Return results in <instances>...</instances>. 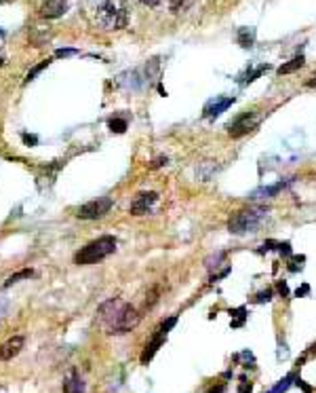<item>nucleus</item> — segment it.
I'll list each match as a JSON object with an SVG mask.
<instances>
[{
	"mask_svg": "<svg viewBox=\"0 0 316 393\" xmlns=\"http://www.w3.org/2000/svg\"><path fill=\"white\" fill-rule=\"evenodd\" d=\"M139 311L118 298H112L106 304L99 306V321L108 334H127L139 324Z\"/></svg>",
	"mask_w": 316,
	"mask_h": 393,
	"instance_id": "nucleus-1",
	"label": "nucleus"
},
{
	"mask_svg": "<svg viewBox=\"0 0 316 393\" xmlns=\"http://www.w3.org/2000/svg\"><path fill=\"white\" fill-rule=\"evenodd\" d=\"M97 23L104 30H120L129 23V3L127 0H106L97 9Z\"/></svg>",
	"mask_w": 316,
	"mask_h": 393,
	"instance_id": "nucleus-2",
	"label": "nucleus"
},
{
	"mask_svg": "<svg viewBox=\"0 0 316 393\" xmlns=\"http://www.w3.org/2000/svg\"><path fill=\"white\" fill-rule=\"evenodd\" d=\"M114 249H116V239H114V237H110V235L99 237V239L87 243L76 251L74 262L76 264H95L99 260L108 258L110 254H114Z\"/></svg>",
	"mask_w": 316,
	"mask_h": 393,
	"instance_id": "nucleus-3",
	"label": "nucleus"
},
{
	"mask_svg": "<svg viewBox=\"0 0 316 393\" xmlns=\"http://www.w3.org/2000/svg\"><path fill=\"white\" fill-rule=\"evenodd\" d=\"M266 216V209H242V212H236L232 218L228 220V229L230 233L234 235H245V233H251L257 229V224H260Z\"/></svg>",
	"mask_w": 316,
	"mask_h": 393,
	"instance_id": "nucleus-4",
	"label": "nucleus"
},
{
	"mask_svg": "<svg viewBox=\"0 0 316 393\" xmlns=\"http://www.w3.org/2000/svg\"><path fill=\"white\" fill-rule=\"evenodd\" d=\"M112 205H114V201L110 199V196H102V199L89 201V203H84L82 207H78L76 216L82 218V220H95V218L106 216L110 209H112Z\"/></svg>",
	"mask_w": 316,
	"mask_h": 393,
	"instance_id": "nucleus-5",
	"label": "nucleus"
},
{
	"mask_svg": "<svg viewBox=\"0 0 316 393\" xmlns=\"http://www.w3.org/2000/svg\"><path fill=\"white\" fill-rule=\"evenodd\" d=\"M257 125H260V117L255 112H245V115H240L236 121L228 125V133L230 137H242V135L251 133Z\"/></svg>",
	"mask_w": 316,
	"mask_h": 393,
	"instance_id": "nucleus-6",
	"label": "nucleus"
},
{
	"mask_svg": "<svg viewBox=\"0 0 316 393\" xmlns=\"http://www.w3.org/2000/svg\"><path fill=\"white\" fill-rule=\"evenodd\" d=\"M156 201H158V194H156V192H139L135 199H133L131 207H129V212H131L133 216H143V214L150 212L152 205H154Z\"/></svg>",
	"mask_w": 316,
	"mask_h": 393,
	"instance_id": "nucleus-7",
	"label": "nucleus"
},
{
	"mask_svg": "<svg viewBox=\"0 0 316 393\" xmlns=\"http://www.w3.org/2000/svg\"><path fill=\"white\" fill-rule=\"evenodd\" d=\"M68 11V0H45L40 5V17L45 19H57Z\"/></svg>",
	"mask_w": 316,
	"mask_h": 393,
	"instance_id": "nucleus-8",
	"label": "nucleus"
},
{
	"mask_svg": "<svg viewBox=\"0 0 316 393\" xmlns=\"http://www.w3.org/2000/svg\"><path fill=\"white\" fill-rule=\"evenodd\" d=\"M23 345H25L23 336H13V339H9L7 343H3L0 345V361H9L15 355H19Z\"/></svg>",
	"mask_w": 316,
	"mask_h": 393,
	"instance_id": "nucleus-9",
	"label": "nucleus"
},
{
	"mask_svg": "<svg viewBox=\"0 0 316 393\" xmlns=\"http://www.w3.org/2000/svg\"><path fill=\"white\" fill-rule=\"evenodd\" d=\"M232 104H234V97H215V100H211V102L205 106V117H207V119L219 117L222 112L228 110Z\"/></svg>",
	"mask_w": 316,
	"mask_h": 393,
	"instance_id": "nucleus-10",
	"label": "nucleus"
},
{
	"mask_svg": "<svg viewBox=\"0 0 316 393\" xmlns=\"http://www.w3.org/2000/svg\"><path fill=\"white\" fill-rule=\"evenodd\" d=\"M165 339H167V334L161 332V330H156V334L152 336V341L146 345V349H143V353H141V363H148V361L156 355V351L161 349V345L165 343Z\"/></svg>",
	"mask_w": 316,
	"mask_h": 393,
	"instance_id": "nucleus-11",
	"label": "nucleus"
},
{
	"mask_svg": "<svg viewBox=\"0 0 316 393\" xmlns=\"http://www.w3.org/2000/svg\"><path fill=\"white\" fill-rule=\"evenodd\" d=\"M64 393H84V383L76 372H72L64 381Z\"/></svg>",
	"mask_w": 316,
	"mask_h": 393,
	"instance_id": "nucleus-12",
	"label": "nucleus"
},
{
	"mask_svg": "<svg viewBox=\"0 0 316 393\" xmlns=\"http://www.w3.org/2000/svg\"><path fill=\"white\" fill-rule=\"evenodd\" d=\"M236 40H238V45L242 49L253 47V43H255V27H240Z\"/></svg>",
	"mask_w": 316,
	"mask_h": 393,
	"instance_id": "nucleus-13",
	"label": "nucleus"
},
{
	"mask_svg": "<svg viewBox=\"0 0 316 393\" xmlns=\"http://www.w3.org/2000/svg\"><path fill=\"white\" fill-rule=\"evenodd\" d=\"M304 64H306V58L304 55H299V58H293L291 62H287V64H282L276 72L282 76V74H291V72H295V70H299V68H304Z\"/></svg>",
	"mask_w": 316,
	"mask_h": 393,
	"instance_id": "nucleus-14",
	"label": "nucleus"
},
{
	"mask_svg": "<svg viewBox=\"0 0 316 393\" xmlns=\"http://www.w3.org/2000/svg\"><path fill=\"white\" fill-rule=\"evenodd\" d=\"M282 186H285L282 182H278V184H274V186L260 188V190H255V192L251 194V199H253V201H260V199H270V196H272V194H276V192H278Z\"/></svg>",
	"mask_w": 316,
	"mask_h": 393,
	"instance_id": "nucleus-15",
	"label": "nucleus"
},
{
	"mask_svg": "<svg viewBox=\"0 0 316 393\" xmlns=\"http://www.w3.org/2000/svg\"><path fill=\"white\" fill-rule=\"evenodd\" d=\"M194 5V0H169V9L171 13H181L185 9H190Z\"/></svg>",
	"mask_w": 316,
	"mask_h": 393,
	"instance_id": "nucleus-16",
	"label": "nucleus"
},
{
	"mask_svg": "<svg viewBox=\"0 0 316 393\" xmlns=\"http://www.w3.org/2000/svg\"><path fill=\"white\" fill-rule=\"evenodd\" d=\"M230 315L236 317V319L232 321V328H240L242 324H245V319H247V308H245V306L234 308V311H230Z\"/></svg>",
	"mask_w": 316,
	"mask_h": 393,
	"instance_id": "nucleus-17",
	"label": "nucleus"
},
{
	"mask_svg": "<svg viewBox=\"0 0 316 393\" xmlns=\"http://www.w3.org/2000/svg\"><path fill=\"white\" fill-rule=\"evenodd\" d=\"M291 381H295V374L291 372V374H287L285 378H282V381L276 385V387H272L268 393H285L287 389H289V385H291Z\"/></svg>",
	"mask_w": 316,
	"mask_h": 393,
	"instance_id": "nucleus-18",
	"label": "nucleus"
},
{
	"mask_svg": "<svg viewBox=\"0 0 316 393\" xmlns=\"http://www.w3.org/2000/svg\"><path fill=\"white\" fill-rule=\"evenodd\" d=\"M34 275V271L32 269H23V271H19V273H15V275H11L7 282H5V288H9V286H13V284H17L19 279H27V277H32Z\"/></svg>",
	"mask_w": 316,
	"mask_h": 393,
	"instance_id": "nucleus-19",
	"label": "nucleus"
},
{
	"mask_svg": "<svg viewBox=\"0 0 316 393\" xmlns=\"http://www.w3.org/2000/svg\"><path fill=\"white\" fill-rule=\"evenodd\" d=\"M108 127H110V131H114V133H124V131H127V121H124V119H112V121L108 123Z\"/></svg>",
	"mask_w": 316,
	"mask_h": 393,
	"instance_id": "nucleus-20",
	"label": "nucleus"
},
{
	"mask_svg": "<svg viewBox=\"0 0 316 393\" xmlns=\"http://www.w3.org/2000/svg\"><path fill=\"white\" fill-rule=\"evenodd\" d=\"M268 70H270V66H260L257 70H253V72H249V74H247V78L242 80V82H245V85H249V82H253L257 76H260V74H264V72H268Z\"/></svg>",
	"mask_w": 316,
	"mask_h": 393,
	"instance_id": "nucleus-21",
	"label": "nucleus"
},
{
	"mask_svg": "<svg viewBox=\"0 0 316 393\" xmlns=\"http://www.w3.org/2000/svg\"><path fill=\"white\" fill-rule=\"evenodd\" d=\"M158 294H161V290H158V286H154V288L150 290V294H148V298H146V306H148V308L158 302Z\"/></svg>",
	"mask_w": 316,
	"mask_h": 393,
	"instance_id": "nucleus-22",
	"label": "nucleus"
},
{
	"mask_svg": "<svg viewBox=\"0 0 316 393\" xmlns=\"http://www.w3.org/2000/svg\"><path fill=\"white\" fill-rule=\"evenodd\" d=\"M175 324H177V315H173V317H169L167 321H163V324H161V328H158V330H161V332H165V334H167V332H169L171 328H173Z\"/></svg>",
	"mask_w": 316,
	"mask_h": 393,
	"instance_id": "nucleus-23",
	"label": "nucleus"
},
{
	"mask_svg": "<svg viewBox=\"0 0 316 393\" xmlns=\"http://www.w3.org/2000/svg\"><path fill=\"white\" fill-rule=\"evenodd\" d=\"M272 294H274L272 290H264V292H260V294L255 296V302H270V300H272Z\"/></svg>",
	"mask_w": 316,
	"mask_h": 393,
	"instance_id": "nucleus-24",
	"label": "nucleus"
},
{
	"mask_svg": "<svg viewBox=\"0 0 316 393\" xmlns=\"http://www.w3.org/2000/svg\"><path fill=\"white\" fill-rule=\"evenodd\" d=\"M47 66H49V62H42L40 66H36V68L32 70V72H27V76H25V82H30V80H34V76H36V74L40 72V70H42V68H47Z\"/></svg>",
	"mask_w": 316,
	"mask_h": 393,
	"instance_id": "nucleus-25",
	"label": "nucleus"
},
{
	"mask_svg": "<svg viewBox=\"0 0 316 393\" xmlns=\"http://www.w3.org/2000/svg\"><path fill=\"white\" fill-rule=\"evenodd\" d=\"M276 290H278V294H280L282 298L289 296V288H287V284H285V282H278V284H276Z\"/></svg>",
	"mask_w": 316,
	"mask_h": 393,
	"instance_id": "nucleus-26",
	"label": "nucleus"
},
{
	"mask_svg": "<svg viewBox=\"0 0 316 393\" xmlns=\"http://www.w3.org/2000/svg\"><path fill=\"white\" fill-rule=\"evenodd\" d=\"M253 391V385L251 383H247L245 378H242V383L238 385V393H251Z\"/></svg>",
	"mask_w": 316,
	"mask_h": 393,
	"instance_id": "nucleus-27",
	"label": "nucleus"
},
{
	"mask_svg": "<svg viewBox=\"0 0 316 393\" xmlns=\"http://www.w3.org/2000/svg\"><path fill=\"white\" fill-rule=\"evenodd\" d=\"M278 251H280V254H285V256H289L291 254V245L289 243H278Z\"/></svg>",
	"mask_w": 316,
	"mask_h": 393,
	"instance_id": "nucleus-28",
	"label": "nucleus"
},
{
	"mask_svg": "<svg viewBox=\"0 0 316 393\" xmlns=\"http://www.w3.org/2000/svg\"><path fill=\"white\" fill-rule=\"evenodd\" d=\"M295 385L304 389V393H312V387H310V385H306V381H301V378H297V381H295Z\"/></svg>",
	"mask_w": 316,
	"mask_h": 393,
	"instance_id": "nucleus-29",
	"label": "nucleus"
},
{
	"mask_svg": "<svg viewBox=\"0 0 316 393\" xmlns=\"http://www.w3.org/2000/svg\"><path fill=\"white\" fill-rule=\"evenodd\" d=\"M308 292H310V286H301V288H297L295 294H297V298H299V296H306Z\"/></svg>",
	"mask_w": 316,
	"mask_h": 393,
	"instance_id": "nucleus-30",
	"label": "nucleus"
},
{
	"mask_svg": "<svg viewBox=\"0 0 316 393\" xmlns=\"http://www.w3.org/2000/svg\"><path fill=\"white\" fill-rule=\"evenodd\" d=\"M226 391V385H217V387H211L207 393H224Z\"/></svg>",
	"mask_w": 316,
	"mask_h": 393,
	"instance_id": "nucleus-31",
	"label": "nucleus"
},
{
	"mask_svg": "<svg viewBox=\"0 0 316 393\" xmlns=\"http://www.w3.org/2000/svg\"><path fill=\"white\" fill-rule=\"evenodd\" d=\"M163 165H167V157H161V159H156L152 163V167H163Z\"/></svg>",
	"mask_w": 316,
	"mask_h": 393,
	"instance_id": "nucleus-32",
	"label": "nucleus"
},
{
	"mask_svg": "<svg viewBox=\"0 0 316 393\" xmlns=\"http://www.w3.org/2000/svg\"><path fill=\"white\" fill-rule=\"evenodd\" d=\"M72 53H76L74 49H59L57 51V58H61V55H72Z\"/></svg>",
	"mask_w": 316,
	"mask_h": 393,
	"instance_id": "nucleus-33",
	"label": "nucleus"
},
{
	"mask_svg": "<svg viewBox=\"0 0 316 393\" xmlns=\"http://www.w3.org/2000/svg\"><path fill=\"white\" fill-rule=\"evenodd\" d=\"M23 142H27V144H36V137H34V135H23Z\"/></svg>",
	"mask_w": 316,
	"mask_h": 393,
	"instance_id": "nucleus-34",
	"label": "nucleus"
},
{
	"mask_svg": "<svg viewBox=\"0 0 316 393\" xmlns=\"http://www.w3.org/2000/svg\"><path fill=\"white\" fill-rule=\"evenodd\" d=\"M143 5H148V7H156L158 3H161V0H141Z\"/></svg>",
	"mask_w": 316,
	"mask_h": 393,
	"instance_id": "nucleus-35",
	"label": "nucleus"
},
{
	"mask_svg": "<svg viewBox=\"0 0 316 393\" xmlns=\"http://www.w3.org/2000/svg\"><path fill=\"white\" fill-rule=\"evenodd\" d=\"M295 262H304V258H297ZM297 269H301V266H297V264H289V271H297Z\"/></svg>",
	"mask_w": 316,
	"mask_h": 393,
	"instance_id": "nucleus-36",
	"label": "nucleus"
},
{
	"mask_svg": "<svg viewBox=\"0 0 316 393\" xmlns=\"http://www.w3.org/2000/svg\"><path fill=\"white\" fill-rule=\"evenodd\" d=\"M306 87H316V74H314V76H312V78L306 82Z\"/></svg>",
	"mask_w": 316,
	"mask_h": 393,
	"instance_id": "nucleus-37",
	"label": "nucleus"
},
{
	"mask_svg": "<svg viewBox=\"0 0 316 393\" xmlns=\"http://www.w3.org/2000/svg\"><path fill=\"white\" fill-rule=\"evenodd\" d=\"M0 36H3V30H0Z\"/></svg>",
	"mask_w": 316,
	"mask_h": 393,
	"instance_id": "nucleus-38",
	"label": "nucleus"
},
{
	"mask_svg": "<svg viewBox=\"0 0 316 393\" xmlns=\"http://www.w3.org/2000/svg\"><path fill=\"white\" fill-rule=\"evenodd\" d=\"M314 349H316V345H314Z\"/></svg>",
	"mask_w": 316,
	"mask_h": 393,
	"instance_id": "nucleus-39",
	"label": "nucleus"
}]
</instances>
